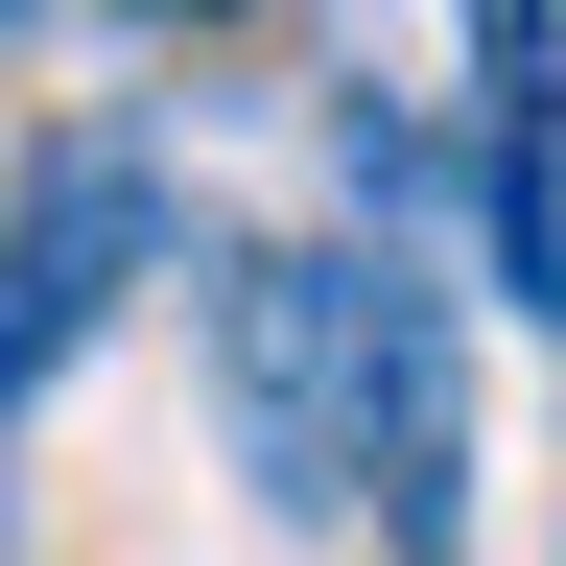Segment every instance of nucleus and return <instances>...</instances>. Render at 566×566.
I'll use <instances>...</instances> for the list:
<instances>
[{"instance_id": "obj_2", "label": "nucleus", "mask_w": 566, "mask_h": 566, "mask_svg": "<svg viewBox=\"0 0 566 566\" xmlns=\"http://www.w3.org/2000/svg\"><path fill=\"white\" fill-rule=\"evenodd\" d=\"M118 260H142V166H48V189H24V237H0V401H24L48 354L118 307Z\"/></svg>"}, {"instance_id": "obj_1", "label": "nucleus", "mask_w": 566, "mask_h": 566, "mask_svg": "<svg viewBox=\"0 0 566 566\" xmlns=\"http://www.w3.org/2000/svg\"><path fill=\"white\" fill-rule=\"evenodd\" d=\"M212 378L283 520H378V424H401V260L354 237H260L212 260Z\"/></svg>"}]
</instances>
